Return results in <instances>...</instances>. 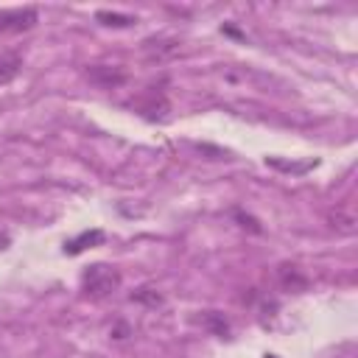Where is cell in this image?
<instances>
[{"label": "cell", "instance_id": "obj_1", "mask_svg": "<svg viewBox=\"0 0 358 358\" xmlns=\"http://www.w3.org/2000/svg\"><path fill=\"white\" fill-rule=\"evenodd\" d=\"M81 285L90 296H106L112 294L117 285H120V274L112 268V266H103V263H95L84 271L81 277Z\"/></svg>", "mask_w": 358, "mask_h": 358}, {"label": "cell", "instance_id": "obj_2", "mask_svg": "<svg viewBox=\"0 0 358 358\" xmlns=\"http://www.w3.org/2000/svg\"><path fill=\"white\" fill-rule=\"evenodd\" d=\"M36 22V8H3L0 11V34H17Z\"/></svg>", "mask_w": 358, "mask_h": 358}, {"label": "cell", "instance_id": "obj_3", "mask_svg": "<svg viewBox=\"0 0 358 358\" xmlns=\"http://www.w3.org/2000/svg\"><path fill=\"white\" fill-rule=\"evenodd\" d=\"M143 53L148 62H168L179 53V39H171V36H154V39H145L143 42Z\"/></svg>", "mask_w": 358, "mask_h": 358}, {"label": "cell", "instance_id": "obj_4", "mask_svg": "<svg viewBox=\"0 0 358 358\" xmlns=\"http://www.w3.org/2000/svg\"><path fill=\"white\" fill-rule=\"evenodd\" d=\"M87 78H90L92 84H98V87L112 90V87H120V84L126 81V70L109 67V64H92V67L87 70Z\"/></svg>", "mask_w": 358, "mask_h": 358}, {"label": "cell", "instance_id": "obj_5", "mask_svg": "<svg viewBox=\"0 0 358 358\" xmlns=\"http://www.w3.org/2000/svg\"><path fill=\"white\" fill-rule=\"evenodd\" d=\"M20 70H22V56L20 53H14V50L0 53V87L14 81L20 76Z\"/></svg>", "mask_w": 358, "mask_h": 358}, {"label": "cell", "instance_id": "obj_6", "mask_svg": "<svg viewBox=\"0 0 358 358\" xmlns=\"http://www.w3.org/2000/svg\"><path fill=\"white\" fill-rule=\"evenodd\" d=\"M103 241V232L101 229H92V232H81L78 238H73L67 246H64V252H70V255H78V252H84L87 246H92V243H101Z\"/></svg>", "mask_w": 358, "mask_h": 358}, {"label": "cell", "instance_id": "obj_7", "mask_svg": "<svg viewBox=\"0 0 358 358\" xmlns=\"http://www.w3.org/2000/svg\"><path fill=\"white\" fill-rule=\"evenodd\" d=\"M95 17H98L103 25H120V28L134 22V17H129V14H109V11H98Z\"/></svg>", "mask_w": 358, "mask_h": 358}, {"label": "cell", "instance_id": "obj_8", "mask_svg": "<svg viewBox=\"0 0 358 358\" xmlns=\"http://www.w3.org/2000/svg\"><path fill=\"white\" fill-rule=\"evenodd\" d=\"M134 299H143V302L157 305V302H159V294H157V291H151V288H140V291L134 294Z\"/></svg>", "mask_w": 358, "mask_h": 358}]
</instances>
